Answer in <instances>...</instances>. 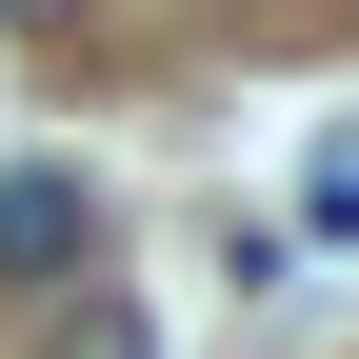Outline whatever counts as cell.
<instances>
[{
	"instance_id": "obj_1",
	"label": "cell",
	"mask_w": 359,
	"mask_h": 359,
	"mask_svg": "<svg viewBox=\"0 0 359 359\" xmlns=\"http://www.w3.org/2000/svg\"><path fill=\"white\" fill-rule=\"evenodd\" d=\"M60 280H100V200L60 160H0V299H60Z\"/></svg>"
},
{
	"instance_id": "obj_2",
	"label": "cell",
	"mask_w": 359,
	"mask_h": 359,
	"mask_svg": "<svg viewBox=\"0 0 359 359\" xmlns=\"http://www.w3.org/2000/svg\"><path fill=\"white\" fill-rule=\"evenodd\" d=\"M0 20H20V40H60V20H80V0H0Z\"/></svg>"
}]
</instances>
